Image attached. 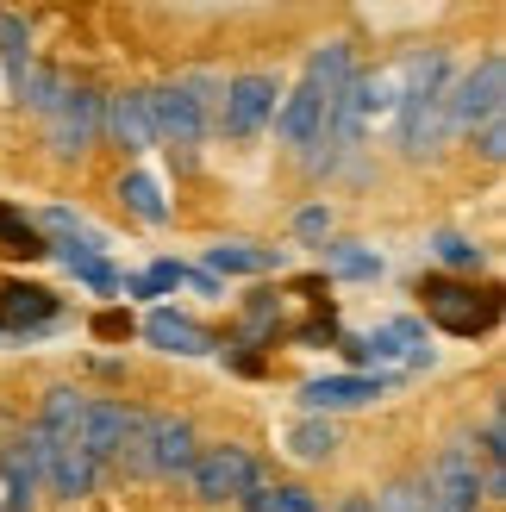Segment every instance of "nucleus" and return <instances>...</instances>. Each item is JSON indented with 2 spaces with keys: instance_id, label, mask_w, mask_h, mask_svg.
Masks as SVG:
<instances>
[{
  "instance_id": "obj_20",
  "label": "nucleus",
  "mask_w": 506,
  "mask_h": 512,
  "mask_svg": "<svg viewBox=\"0 0 506 512\" xmlns=\"http://www.w3.org/2000/svg\"><path fill=\"white\" fill-rule=\"evenodd\" d=\"M0 63H7V88H13V100H19V88L32 82V32H25V19H13V13H0Z\"/></svg>"
},
{
  "instance_id": "obj_1",
  "label": "nucleus",
  "mask_w": 506,
  "mask_h": 512,
  "mask_svg": "<svg viewBox=\"0 0 506 512\" xmlns=\"http://www.w3.org/2000/svg\"><path fill=\"white\" fill-rule=\"evenodd\" d=\"M350 75H357L350 44L344 38L319 44L313 57H307V75H300L294 88H282V107H275V138L307 157V150L325 138V119H332V107H338V94H344Z\"/></svg>"
},
{
  "instance_id": "obj_28",
  "label": "nucleus",
  "mask_w": 506,
  "mask_h": 512,
  "mask_svg": "<svg viewBox=\"0 0 506 512\" xmlns=\"http://www.w3.org/2000/svg\"><path fill=\"white\" fill-rule=\"evenodd\" d=\"M294 338H300V350H325V344H338V319H332V313H319V319L300 325Z\"/></svg>"
},
{
  "instance_id": "obj_15",
  "label": "nucleus",
  "mask_w": 506,
  "mask_h": 512,
  "mask_svg": "<svg viewBox=\"0 0 506 512\" xmlns=\"http://www.w3.org/2000/svg\"><path fill=\"white\" fill-rule=\"evenodd\" d=\"M0 494H7V512H32L44 494V463H38V438L19 431L13 450L0 456Z\"/></svg>"
},
{
  "instance_id": "obj_4",
  "label": "nucleus",
  "mask_w": 506,
  "mask_h": 512,
  "mask_svg": "<svg viewBox=\"0 0 506 512\" xmlns=\"http://www.w3.org/2000/svg\"><path fill=\"white\" fill-rule=\"evenodd\" d=\"M219 75H182V82H163L150 88V125H157V144L175 150H200V138L213 132V113H219Z\"/></svg>"
},
{
  "instance_id": "obj_24",
  "label": "nucleus",
  "mask_w": 506,
  "mask_h": 512,
  "mask_svg": "<svg viewBox=\"0 0 506 512\" xmlns=\"http://www.w3.org/2000/svg\"><path fill=\"white\" fill-rule=\"evenodd\" d=\"M238 506H244V512H325L319 494H307V488H263V481H257V488H250Z\"/></svg>"
},
{
  "instance_id": "obj_13",
  "label": "nucleus",
  "mask_w": 506,
  "mask_h": 512,
  "mask_svg": "<svg viewBox=\"0 0 506 512\" xmlns=\"http://www.w3.org/2000/svg\"><path fill=\"white\" fill-rule=\"evenodd\" d=\"M194 456H200V444H194V425H188V419H175V413H150L144 475H157V481H175V475H182V481H188Z\"/></svg>"
},
{
  "instance_id": "obj_29",
  "label": "nucleus",
  "mask_w": 506,
  "mask_h": 512,
  "mask_svg": "<svg viewBox=\"0 0 506 512\" xmlns=\"http://www.w3.org/2000/svg\"><path fill=\"white\" fill-rule=\"evenodd\" d=\"M475 150H482L488 163H500V157H506V119H500V113H494L488 125H475Z\"/></svg>"
},
{
  "instance_id": "obj_7",
  "label": "nucleus",
  "mask_w": 506,
  "mask_h": 512,
  "mask_svg": "<svg viewBox=\"0 0 506 512\" xmlns=\"http://www.w3.org/2000/svg\"><path fill=\"white\" fill-rule=\"evenodd\" d=\"M419 294H425V313H432L450 338H475V331H494L500 319V294L482 288L475 294L469 281H450V275H432V281H419Z\"/></svg>"
},
{
  "instance_id": "obj_12",
  "label": "nucleus",
  "mask_w": 506,
  "mask_h": 512,
  "mask_svg": "<svg viewBox=\"0 0 506 512\" xmlns=\"http://www.w3.org/2000/svg\"><path fill=\"white\" fill-rule=\"evenodd\" d=\"M388 381L382 369H350V375H319L300 388V406H307V419H332V413H357V406H375L388 394Z\"/></svg>"
},
{
  "instance_id": "obj_23",
  "label": "nucleus",
  "mask_w": 506,
  "mask_h": 512,
  "mask_svg": "<svg viewBox=\"0 0 506 512\" xmlns=\"http://www.w3.org/2000/svg\"><path fill=\"white\" fill-rule=\"evenodd\" d=\"M288 456H300V463H325V456H338L332 419H300V425L288 431Z\"/></svg>"
},
{
  "instance_id": "obj_27",
  "label": "nucleus",
  "mask_w": 506,
  "mask_h": 512,
  "mask_svg": "<svg viewBox=\"0 0 506 512\" xmlns=\"http://www.w3.org/2000/svg\"><path fill=\"white\" fill-rule=\"evenodd\" d=\"M294 238L325 244V238H332V207H325V200H313V207H300V213H294Z\"/></svg>"
},
{
  "instance_id": "obj_25",
  "label": "nucleus",
  "mask_w": 506,
  "mask_h": 512,
  "mask_svg": "<svg viewBox=\"0 0 506 512\" xmlns=\"http://www.w3.org/2000/svg\"><path fill=\"white\" fill-rule=\"evenodd\" d=\"M432 256H438L444 269H463V275L482 269V244L463 238V232H432Z\"/></svg>"
},
{
  "instance_id": "obj_14",
  "label": "nucleus",
  "mask_w": 506,
  "mask_h": 512,
  "mask_svg": "<svg viewBox=\"0 0 506 512\" xmlns=\"http://www.w3.org/2000/svg\"><path fill=\"white\" fill-rule=\"evenodd\" d=\"M100 138H113L119 150H157V125H150V88H119L107 94V113H100Z\"/></svg>"
},
{
  "instance_id": "obj_5",
  "label": "nucleus",
  "mask_w": 506,
  "mask_h": 512,
  "mask_svg": "<svg viewBox=\"0 0 506 512\" xmlns=\"http://www.w3.org/2000/svg\"><path fill=\"white\" fill-rule=\"evenodd\" d=\"M413 488H419L425 512H482V463H475V444L469 438L444 444L432 463L413 475Z\"/></svg>"
},
{
  "instance_id": "obj_21",
  "label": "nucleus",
  "mask_w": 506,
  "mask_h": 512,
  "mask_svg": "<svg viewBox=\"0 0 506 512\" xmlns=\"http://www.w3.org/2000/svg\"><path fill=\"white\" fill-rule=\"evenodd\" d=\"M207 269H213V281L219 275H269V269H282V256L263 250V244H213Z\"/></svg>"
},
{
  "instance_id": "obj_26",
  "label": "nucleus",
  "mask_w": 506,
  "mask_h": 512,
  "mask_svg": "<svg viewBox=\"0 0 506 512\" xmlns=\"http://www.w3.org/2000/svg\"><path fill=\"white\" fill-rule=\"evenodd\" d=\"M0 250H19V256H44V238L32 232V219L0 207Z\"/></svg>"
},
{
  "instance_id": "obj_19",
  "label": "nucleus",
  "mask_w": 506,
  "mask_h": 512,
  "mask_svg": "<svg viewBox=\"0 0 506 512\" xmlns=\"http://www.w3.org/2000/svg\"><path fill=\"white\" fill-rule=\"evenodd\" d=\"M319 256H325V275H344V281H375L382 275V256L369 244H357V238H325Z\"/></svg>"
},
{
  "instance_id": "obj_2",
  "label": "nucleus",
  "mask_w": 506,
  "mask_h": 512,
  "mask_svg": "<svg viewBox=\"0 0 506 512\" xmlns=\"http://www.w3.org/2000/svg\"><path fill=\"white\" fill-rule=\"evenodd\" d=\"M82 406L88 400L75 388H50L44 413L32 425L38 463H44V488L57 500H82V494H94V481H100V469L88 463V450H82Z\"/></svg>"
},
{
  "instance_id": "obj_10",
  "label": "nucleus",
  "mask_w": 506,
  "mask_h": 512,
  "mask_svg": "<svg viewBox=\"0 0 506 512\" xmlns=\"http://www.w3.org/2000/svg\"><path fill=\"white\" fill-rule=\"evenodd\" d=\"M500 107H506V63H500V50H494V57H482L463 75V82H450L444 125H450V132H475V125H488Z\"/></svg>"
},
{
  "instance_id": "obj_8",
  "label": "nucleus",
  "mask_w": 506,
  "mask_h": 512,
  "mask_svg": "<svg viewBox=\"0 0 506 512\" xmlns=\"http://www.w3.org/2000/svg\"><path fill=\"white\" fill-rule=\"evenodd\" d=\"M100 113H107V94L88 88V82H69L63 100L44 113L50 150H57V157H88V150L100 144Z\"/></svg>"
},
{
  "instance_id": "obj_3",
  "label": "nucleus",
  "mask_w": 506,
  "mask_h": 512,
  "mask_svg": "<svg viewBox=\"0 0 506 512\" xmlns=\"http://www.w3.org/2000/svg\"><path fill=\"white\" fill-rule=\"evenodd\" d=\"M394 125H400V150H432L450 125H444V100H450V57L444 50H419L407 57V69H394Z\"/></svg>"
},
{
  "instance_id": "obj_18",
  "label": "nucleus",
  "mask_w": 506,
  "mask_h": 512,
  "mask_svg": "<svg viewBox=\"0 0 506 512\" xmlns=\"http://www.w3.org/2000/svg\"><path fill=\"white\" fill-rule=\"evenodd\" d=\"M57 319V294L38 288V281H7L0 288V325L7 331H44Z\"/></svg>"
},
{
  "instance_id": "obj_17",
  "label": "nucleus",
  "mask_w": 506,
  "mask_h": 512,
  "mask_svg": "<svg viewBox=\"0 0 506 512\" xmlns=\"http://www.w3.org/2000/svg\"><path fill=\"white\" fill-rule=\"evenodd\" d=\"M144 338L157 344V350H169V356H213V350H219L213 331L194 325L188 313H175V306H157V313L144 319Z\"/></svg>"
},
{
  "instance_id": "obj_6",
  "label": "nucleus",
  "mask_w": 506,
  "mask_h": 512,
  "mask_svg": "<svg viewBox=\"0 0 506 512\" xmlns=\"http://www.w3.org/2000/svg\"><path fill=\"white\" fill-rule=\"evenodd\" d=\"M275 107H282V75L250 69V75H232V82L219 88L213 125H219L225 138H257L263 125H275Z\"/></svg>"
},
{
  "instance_id": "obj_16",
  "label": "nucleus",
  "mask_w": 506,
  "mask_h": 512,
  "mask_svg": "<svg viewBox=\"0 0 506 512\" xmlns=\"http://www.w3.org/2000/svg\"><path fill=\"white\" fill-rule=\"evenodd\" d=\"M125 425H132V406H125V400H88L82 406V450H88L94 469H107L119 456Z\"/></svg>"
},
{
  "instance_id": "obj_9",
  "label": "nucleus",
  "mask_w": 506,
  "mask_h": 512,
  "mask_svg": "<svg viewBox=\"0 0 506 512\" xmlns=\"http://www.w3.org/2000/svg\"><path fill=\"white\" fill-rule=\"evenodd\" d=\"M257 481H263V469H257V456H250L244 444H213V450H200L194 469H188L194 500H207V506H219V500H244Z\"/></svg>"
},
{
  "instance_id": "obj_11",
  "label": "nucleus",
  "mask_w": 506,
  "mask_h": 512,
  "mask_svg": "<svg viewBox=\"0 0 506 512\" xmlns=\"http://www.w3.org/2000/svg\"><path fill=\"white\" fill-rule=\"evenodd\" d=\"M344 350L357 356V363H375V369H425L432 363V338H425V325L419 319H388V325H375L369 338H344Z\"/></svg>"
},
{
  "instance_id": "obj_22",
  "label": "nucleus",
  "mask_w": 506,
  "mask_h": 512,
  "mask_svg": "<svg viewBox=\"0 0 506 512\" xmlns=\"http://www.w3.org/2000/svg\"><path fill=\"white\" fill-rule=\"evenodd\" d=\"M119 200H125V207H132L144 225H163L169 219V200H163V182H157V175H144V169H132V175H125V182H119Z\"/></svg>"
}]
</instances>
